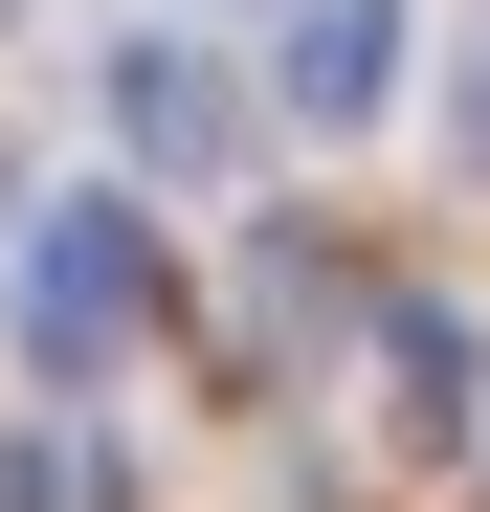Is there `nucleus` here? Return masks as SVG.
I'll use <instances>...</instances> for the list:
<instances>
[{
  "label": "nucleus",
  "mask_w": 490,
  "mask_h": 512,
  "mask_svg": "<svg viewBox=\"0 0 490 512\" xmlns=\"http://www.w3.org/2000/svg\"><path fill=\"white\" fill-rule=\"evenodd\" d=\"M290 112H312V134L401 112V0H290Z\"/></svg>",
  "instance_id": "nucleus-3"
},
{
  "label": "nucleus",
  "mask_w": 490,
  "mask_h": 512,
  "mask_svg": "<svg viewBox=\"0 0 490 512\" xmlns=\"http://www.w3.org/2000/svg\"><path fill=\"white\" fill-rule=\"evenodd\" d=\"M134 334H156V223L134 201H45L23 223V357L45 379H112Z\"/></svg>",
  "instance_id": "nucleus-1"
},
{
  "label": "nucleus",
  "mask_w": 490,
  "mask_h": 512,
  "mask_svg": "<svg viewBox=\"0 0 490 512\" xmlns=\"http://www.w3.org/2000/svg\"><path fill=\"white\" fill-rule=\"evenodd\" d=\"M0 512H134V468L90 446V423H45V446H23V468H0Z\"/></svg>",
  "instance_id": "nucleus-6"
},
{
  "label": "nucleus",
  "mask_w": 490,
  "mask_h": 512,
  "mask_svg": "<svg viewBox=\"0 0 490 512\" xmlns=\"http://www.w3.org/2000/svg\"><path fill=\"white\" fill-rule=\"evenodd\" d=\"M312 312H335V268H312V245H268V268H245V290H223V357H290V334H312Z\"/></svg>",
  "instance_id": "nucleus-5"
},
{
  "label": "nucleus",
  "mask_w": 490,
  "mask_h": 512,
  "mask_svg": "<svg viewBox=\"0 0 490 512\" xmlns=\"http://www.w3.org/2000/svg\"><path fill=\"white\" fill-rule=\"evenodd\" d=\"M112 112H134V156H179V179H201V156L245 134V90H223L201 45H134V67H112Z\"/></svg>",
  "instance_id": "nucleus-4"
},
{
  "label": "nucleus",
  "mask_w": 490,
  "mask_h": 512,
  "mask_svg": "<svg viewBox=\"0 0 490 512\" xmlns=\"http://www.w3.org/2000/svg\"><path fill=\"white\" fill-rule=\"evenodd\" d=\"M379 423H401L424 468H446V446H490V334L401 290V312H379Z\"/></svg>",
  "instance_id": "nucleus-2"
}]
</instances>
